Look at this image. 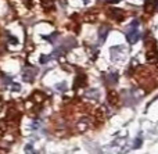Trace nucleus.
<instances>
[{"label": "nucleus", "mask_w": 158, "mask_h": 154, "mask_svg": "<svg viewBox=\"0 0 158 154\" xmlns=\"http://www.w3.org/2000/svg\"><path fill=\"white\" fill-rule=\"evenodd\" d=\"M108 115V113H107V108L106 106H98L97 108H96L94 111H93V119H94L96 124H103L104 119H106V117Z\"/></svg>", "instance_id": "1"}, {"label": "nucleus", "mask_w": 158, "mask_h": 154, "mask_svg": "<svg viewBox=\"0 0 158 154\" xmlns=\"http://www.w3.org/2000/svg\"><path fill=\"white\" fill-rule=\"evenodd\" d=\"M39 74V69L35 68V67H28V68L24 69V72H22V79L25 81V82L31 83L35 81L36 75Z\"/></svg>", "instance_id": "2"}, {"label": "nucleus", "mask_w": 158, "mask_h": 154, "mask_svg": "<svg viewBox=\"0 0 158 154\" xmlns=\"http://www.w3.org/2000/svg\"><path fill=\"white\" fill-rule=\"evenodd\" d=\"M126 32V40L129 42L131 44H135L139 42L140 39V32L139 29H132V31H125Z\"/></svg>", "instance_id": "3"}, {"label": "nucleus", "mask_w": 158, "mask_h": 154, "mask_svg": "<svg viewBox=\"0 0 158 154\" xmlns=\"http://www.w3.org/2000/svg\"><path fill=\"white\" fill-rule=\"evenodd\" d=\"M107 100H108L110 106H112V107H117L118 104H119V94H118V92L115 90H110L108 94H107Z\"/></svg>", "instance_id": "4"}, {"label": "nucleus", "mask_w": 158, "mask_h": 154, "mask_svg": "<svg viewBox=\"0 0 158 154\" xmlns=\"http://www.w3.org/2000/svg\"><path fill=\"white\" fill-rule=\"evenodd\" d=\"M110 14H111V17L115 19V21H118V22H121V21H123L125 19V11L122 10V8H111L110 10Z\"/></svg>", "instance_id": "5"}, {"label": "nucleus", "mask_w": 158, "mask_h": 154, "mask_svg": "<svg viewBox=\"0 0 158 154\" xmlns=\"http://www.w3.org/2000/svg\"><path fill=\"white\" fill-rule=\"evenodd\" d=\"M19 118V113L15 110V108H10V110L7 111V115H6V122L7 124H10V122H14L15 124L17 121H18Z\"/></svg>", "instance_id": "6"}, {"label": "nucleus", "mask_w": 158, "mask_h": 154, "mask_svg": "<svg viewBox=\"0 0 158 154\" xmlns=\"http://www.w3.org/2000/svg\"><path fill=\"white\" fill-rule=\"evenodd\" d=\"M146 60H147V63H150V64H157L158 63V52H157V49L147 50V52H146Z\"/></svg>", "instance_id": "7"}, {"label": "nucleus", "mask_w": 158, "mask_h": 154, "mask_svg": "<svg viewBox=\"0 0 158 154\" xmlns=\"http://www.w3.org/2000/svg\"><path fill=\"white\" fill-rule=\"evenodd\" d=\"M157 7H158V0H144L146 13H153Z\"/></svg>", "instance_id": "8"}, {"label": "nucleus", "mask_w": 158, "mask_h": 154, "mask_svg": "<svg viewBox=\"0 0 158 154\" xmlns=\"http://www.w3.org/2000/svg\"><path fill=\"white\" fill-rule=\"evenodd\" d=\"M106 81H107V83L108 85H117L118 83V72L117 71H111V72H108V74L106 75Z\"/></svg>", "instance_id": "9"}, {"label": "nucleus", "mask_w": 158, "mask_h": 154, "mask_svg": "<svg viewBox=\"0 0 158 154\" xmlns=\"http://www.w3.org/2000/svg\"><path fill=\"white\" fill-rule=\"evenodd\" d=\"M89 127H90V119L87 118V117L79 119V122H78V131L79 132H85V131H87Z\"/></svg>", "instance_id": "10"}, {"label": "nucleus", "mask_w": 158, "mask_h": 154, "mask_svg": "<svg viewBox=\"0 0 158 154\" xmlns=\"http://www.w3.org/2000/svg\"><path fill=\"white\" fill-rule=\"evenodd\" d=\"M110 53H111V57L114 58V60H117L118 54H123V53H125V49H123V46H114L110 49Z\"/></svg>", "instance_id": "11"}, {"label": "nucleus", "mask_w": 158, "mask_h": 154, "mask_svg": "<svg viewBox=\"0 0 158 154\" xmlns=\"http://www.w3.org/2000/svg\"><path fill=\"white\" fill-rule=\"evenodd\" d=\"M144 46L147 47V50H154V49H157V42H156V39H154L151 35H148L147 38H146V40H144Z\"/></svg>", "instance_id": "12"}, {"label": "nucleus", "mask_w": 158, "mask_h": 154, "mask_svg": "<svg viewBox=\"0 0 158 154\" xmlns=\"http://www.w3.org/2000/svg\"><path fill=\"white\" fill-rule=\"evenodd\" d=\"M110 32V28L108 27H101L100 29H98V40H100V43H104L107 39V35H108Z\"/></svg>", "instance_id": "13"}, {"label": "nucleus", "mask_w": 158, "mask_h": 154, "mask_svg": "<svg viewBox=\"0 0 158 154\" xmlns=\"http://www.w3.org/2000/svg\"><path fill=\"white\" fill-rule=\"evenodd\" d=\"M85 85H86V75H85V74H79L78 77L75 78L74 88L78 89V86H79V88H82V86H85Z\"/></svg>", "instance_id": "14"}, {"label": "nucleus", "mask_w": 158, "mask_h": 154, "mask_svg": "<svg viewBox=\"0 0 158 154\" xmlns=\"http://www.w3.org/2000/svg\"><path fill=\"white\" fill-rule=\"evenodd\" d=\"M86 97H89L90 100H97L98 99V90L97 89H90L86 92Z\"/></svg>", "instance_id": "15"}, {"label": "nucleus", "mask_w": 158, "mask_h": 154, "mask_svg": "<svg viewBox=\"0 0 158 154\" xmlns=\"http://www.w3.org/2000/svg\"><path fill=\"white\" fill-rule=\"evenodd\" d=\"M6 131H7V122H6V119H3V121H0V138L4 136Z\"/></svg>", "instance_id": "16"}, {"label": "nucleus", "mask_w": 158, "mask_h": 154, "mask_svg": "<svg viewBox=\"0 0 158 154\" xmlns=\"http://www.w3.org/2000/svg\"><path fill=\"white\" fill-rule=\"evenodd\" d=\"M96 18H97V15H94L93 13H86V15H85V19H86L87 22H94L96 21Z\"/></svg>", "instance_id": "17"}, {"label": "nucleus", "mask_w": 158, "mask_h": 154, "mask_svg": "<svg viewBox=\"0 0 158 154\" xmlns=\"http://www.w3.org/2000/svg\"><path fill=\"white\" fill-rule=\"evenodd\" d=\"M142 144H143V139L139 136V138L133 142V149H140V147H142Z\"/></svg>", "instance_id": "18"}, {"label": "nucleus", "mask_w": 158, "mask_h": 154, "mask_svg": "<svg viewBox=\"0 0 158 154\" xmlns=\"http://www.w3.org/2000/svg\"><path fill=\"white\" fill-rule=\"evenodd\" d=\"M65 88H67V82H61V83H57V85H56V89L60 92H65Z\"/></svg>", "instance_id": "19"}, {"label": "nucleus", "mask_w": 158, "mask_h": 154, "mask_svg": "<svg viewBox=\"0 0 158 154\" xmlns=\"http://www.w3.org/2000/svg\"><path fill=\"white\" fill-rule=\"evenodd\" d=\"M21 90V85L19 83H11V92H19Z\"/></svg>", "instance_id": "20"}, {"label": "nucleus", "mask_w": 158, "mask_h": 154, "mask_svg": "<svg viewBox=\"0 0 158 154\" xmlns=\"http://www.w3.org/2000/svg\"><path fill=\"white\" fill-rule=\"evenodd\" d=\"M8 42H10V44H18V39L11 35H8Z\"/></svg>", "instance_id": "21"}, {"label": "nucleus", "mask_w": 158, "mask_h": 154, "mask_svg": "<svg viewBox=\"0 0 158 154\" xmlns=\"http://www.w3.org/2000/svg\"><path fill=\"white\" fill-rule=\"evenodd\" d=\"M49 60H50V56H44V54L40 56V63H42V64H46Z\"/></svg>", "instance_id": "22"}, {"label": "nucleus", "mask_w": 158, "mask_h": 154, "mask_svg": "<svg viewBox=\"0 0 158 154\" xmlns=\"http://www.w3.org/2000/svg\"><path fill=\"white\" fill-rule=\"evenodd\" d=\"M25 153H27V154H35V152H33V149H32V146H29V144L25 147Z\"/></svg>", "instance_id": "23"}, {"label": "nucleus", "mask_w": 158, "mask_h": 154, "mask_svg": "<svg viewBox=\"0 0 158 154\" xmlns=\"http://www.w3.org/2000/svg\"><path fill=\"white\" fill-rule=\"evenodd\" d=\"M121 2V0H106V3H108V4H114V3H118Z\"/></svg>", "instance_id": "24"}, {"label": "nucleus", "mask_w": 158, "mask_h": 154, "mask_svg": "<svg viewBox=\"0 0 158 154\" xmlns=\"http://www.w3.org/2000/svg\"><path fill=\"white\" fill-rule=\"evenodd\" d=\"M3 106H4V104H3V100H2V99H0V111H2V108H3Z\"/></svg>", "instance_id": "25"}, {"label": "nucleus", "mask_w": 158, "mask_h": 154, "mask_svg": "<svg viewBox=\"0 0 158 154\" xmlns=\"http://www.w3.org/2000/svg\"><path fill=\"white\" fill-rule=\"evenodd\" d=\"M83 2H85V3H86V4H87V3H89V0H83Z\"/></svg>", "instance_id": "26"}, {"label": "nucleus", "mask_w": 158, "mask_h": 154, "mask_svg": "<svg viewBox=\"0 0 158 154\" xmlns=\"http://www.w3.org/2000/svg\"><path fill=\"white\" fill-rule=\"evenodd\" d=\"M157 68H158V63H157Z\"/></svg>", "instance_id": "27"}]
</instances>
